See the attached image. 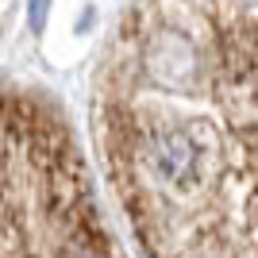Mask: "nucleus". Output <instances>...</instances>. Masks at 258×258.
<instances>
[{
    "instance_id": "obj_1",
    "label": "nucleus",
    "mask_w": 258,
    "mask_h": 258,
    "mask_svg": "<svg viewBox=\"0 0 258 258\" xmlns=\"http://www.w3.org/2000/svg\"><path fill=\"white\" fill-rule=\"evenodd\" d=\"M93 131L143 258H258V4H135Z\"/></svg>"
},
{
    "instance_id": "obj_2",
    "label": "nucleus",
    "mask_w": 258,
    "mask_h": 258,
    "mask_svg": "<svg viewBox=\"0 0 258 258\" xmlns=\"http://www.w3.org/2000/svg\"><path fill=\"white\" fill-rule=\"evenodd\" d=\"M0 258H119L70 123L23 89H0Z\"/></svg>"
}]
</instances>
